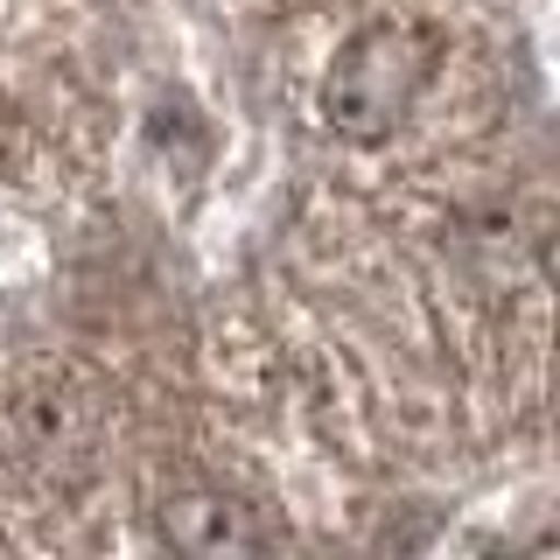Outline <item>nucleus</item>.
Instances as JSON below:
<instances>
[{
  "instance_id": "obj_1",
  "label": "nucleus",
  "mask_w": 560,
  "mask_h": 560,
  "mask_svg": "<svg viewBox=\"0 0 560 560\" xmlns=\"http://www.w3.org/2000/svg\"><path fill=\"white\" fill-rule=\"evenodd\" d=\"M434 70H442V43L420 22L350 28L329 78H323V127L337 140H350V148H372V140H385L420 105Z\"/></svg>"
},
{
  "instance_id": "obj_2",
  "label": "nucleus",
  "mask_w": 560,
  "mask_h": 560,
  "mask_svg": "<svg viewBox=\"0 0 560 560\" xmlns=\"http://www.w3.org/2000/svg\"><path fill=\"white\" fill-rule=\"evenodd\" d=\"M14 463L35 469L43 483H78L84 469L98 463V407L92 393H78L70 378L43 372L35 385H22V399H14Z\"/></svg>"
},
{
  "instance_id": "obj_3",
  "label": "nucleus",
  "mask_w": 560,
  "mask_h": 560,
  "mask_svg": "<svg viewBox=\"0 0 560 560\" xmlns=\"http://www.w3.org/2000/svg\"><path fill=\"white\" fill-rule=\"evenodd\" d=\"M162 533H168V547H183V553H238V547H259V525L245 518V504H232L224 490H210V483L168 490V498H162Z\"/></svg>"
}]
</instances>
